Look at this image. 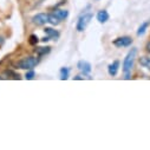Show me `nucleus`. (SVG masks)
<instances>
[{
    "mask_svg": "<svg viewBox=\"0 0 150 150\" xmlns=\"http://www.w3.org/2000/svg\"><path fill=\"white\" fill-rule=\"evenodd\" d=\"M38 63H39L38 57H26V58H23V59L18 60L14 64V66L18 67V69H21V70H31L34 66L38 65Z\"/></svg>",
    "mask_w": 150,
    "mask_h": 150,
    "instance_id": "obj_2",
    "label": "nucleus"
},
{
    "mask_svg": "<svg viewBox=\"0 0 150 150\" xmlns=\"http://www.w3.org/2000/svg\"><path fill=\"white\" fill-rule=\"evenodd\" d=\"M5 74L6 76H8L10 78H12V79H20V76H19V73H17V72H14V71H12V70H6L5 71Z\"/></svg>",
    "mask_w": 150,
    "mask_h": 150,
    "instance_id": "obj_16",
    "label": "nucleus"
},
{
    "mask_svg": "<svg viewBox=\"0 0 150 150\" xmlns=\"http://www.w3.org/2000/svg\"><path fill=\"white\" fill-rule=\"evenodd\" d=\"M50 51H51V47H49V46H46V47H37L35 49V52H37V54H38L39 57L50 53Z\"/></svg>",
    "mask_w": 150,
    "mask_h": 150,
    "instance_id": "obj_13",
    "label": "nucleus"
},
{
    "mask_svg": "<svg viewBox=\"0 0 150 150\" xmlns=\"http://www.w3.org/2000/svg\"><path fill=\"white\" fill-rule=\"evenodd\" d=\"M136 54H137V49H131L128 54L125 56L124 60H123V73H124V79H130L131 78V71L135 64V59H136Z\"/></svg>",
    "mask_w": 150,
    "mask_h": 150,
    "instance_id": "obj_1",
    "label": "nucleus"
},
{
    "mask_svg": "<svg viewBox=\"0 0 150 150\" xmlns=\"http://www.w3.org/2000/svg\"><path fill=\"white\" fill-rule=\"evenodd\" d=\"M96 18H97V20H98L100 24H104V23H106V21L109 20L110 16H109L108 11H105V10H100V11H98Z\"/></svg>",
    "mask_w": 150,
    "mask_h": 150,
    "instance_id": "obj_9",
    "label": "nucleus"
},
{
    "mask_svg": "<svg viewBox=\"0 0 150 150\" xmlns=\"http://www.w3.org/2000/svg\"><path fill=\"white\" fill-rule=\"evenodd\" d=\"M28 43L31 44V45H37L39 43V38L37 37L35 34H31L30 35V38H28Z\"/></svg>",
    "mask_w": 150,
    "mask_h": 150,
    "instance_id": "obj_18",
    "label": "nucleus"
},
{
    "mask_svg": "<svg viewBox=\"0 0 150 150\" xmlns=\"http://www.w3.org/2000/svg\"><path fill=\"white\" fill-rule=\"evenodd\" d=\"M92 18H93V14H92L91 12L82 14V16L78 18V20H77L76 30H77L78 32H83V31H85V30H86V27H88V25L90 24V21H91V19H92Z\"/></svg>",
    "mask_w": 150,
    "mask_h": 150,
    "instance_id": "obj_3",
    "label": "nucleus"
},
{
    "mask_svg": "<svg viewBox=\"0 0 150 150\" xmlns=\"http://www.w3.org/2000/svg\"><path fill=\"white\" fill-rule=\"evenodd\" d=\"M34 77H35V72L33 71V69L27 70V72H26V74H25V79L32 81V79H34Z\"/></svg>",
    "mask_w": 150,
    "mask_h": 150,
    "instance_id": "obj_17",
    "label": "nucleus"
},
{
    "mask_svg": "<svg viewBox=\"0 0 150 150\" xmlns=\"http://www.w3.org/2000/svg\"><path fill=\"white\" fill-rule=\"evenodd\" d=\"M3 43H4V38H3V37H1V35H0V45H1Z\"/></svg>",
    "mask_w": 150,
    "mask_h": 150,
    "instance_id": "obj_22",
    "label": "nucleus"
},
{
    "mask_svg": "<svg viewBox=\"0 0 150 150\" xmlns=\"http://www.w3.org/2000/svg\"><path fill=\"white\" fill-rule=\"evenodd\" d=\"M84 79V77H82V76H76V77H73V81H83Z\"/></svg>",
    "mask_w": 150,
    "mask_h": 150,
    "instance_id": "obj_19",
    "label": "nucleus"
},
{
    "mask_svg": "<svg viewBox=\"0 0 150 150\" xmlns=\"http://www.w3.org/2000/svg\"><path fill=\"white\" fill-rule=\"evenodd\" d=\"M50 40V38H49V37L46 35V37H44V38L42 39V42H44V43H46V42H49Z\"/></svg>",
    "mask_w": 150,
    "mask_h": 150,
    "instance_id": "obj_20",
    "label": "nucleus"
},
{
    "mask_svg": "<svg viewBox=\"0 0 150 150\" xmlns=\"http://www.w3.org/2000/svg\"><path fill=\"white\" fill-rule=\"evenodd\" d=\"M146 51H148V52L150 53V42H149V43L146 44Z\"/></svg>",
    "mask_w": 150,
    "mask_h": 150,
    "instance_id": "obj_21",
    "label": "nucleus"
},
{
    "mask_svg": "<svg viewBox=\"0 0 150 150\" xmlns=\"http://www.w3.org/2000/svg\"><path fill=\"white\" fill-rule=\"evenodd\" d=\"M149 26H150V20H146V21L142 23L141 26H139L138 30H137V35H143V34L146 32V30H148Z\"/></svg>",
    "mask_w": 150,
    "mask_h": 150,
    "instance_id": "obj_12",
    "label": "nucleus"
},
{
    "mask_svg": "<svg viewBox=\"0 0 150 150\" xmlns=\"http://www.w3.org/2000/svg\"><path fill=\"white\" fill-rule=\"evenodd\" d=\"M59 23H60V20H59L53 13H49V24L56 26V25H58Z\"/></svg>",
    "mask_w": 150,
    "mask_h": 150,
    "instance_id": "obj_15",
    "label": "nucleus"
},
{
    "mask_svg": "<svg viewBox=\"0 0 150 150\" xmlns=\"http://www.w3.org/2000/svg\"><path fill=\"white\" fill-rule=\"evenodd\" d=\"M118 70H120V60H114L111 64H109V66H108V73L110 74L111 77L117 76Z\"/></svg>",
    "mask_w": 150,
    "mask_h": 150,
    "instance_id": "obj_7",
    "label": "nucleus"
},
{
    "mask_svg": "<svg viewBox=\"0 0 150 150\" xmlns=\"http://www.w3.org/2000/svg\"><path fill=\"white\" fill-rule=\"evenodd\" d=\"M116 47H128L132 44V38L129 35H123V37H118L114 42H112Z\"/></svg>",
    "mask_w": 150,
    "mask_h": 150,
    "instance_id": "obj_4",
    "label": "nucleus"
},
{
    "mask_svg": "<svg viewBox=\"0 0 150 150\" xmlns=\"http://www.w3.org/2000/svg\"><path fill=\"white\" fill-rule=\"evenodd\" d=\"M70 76V69L69 67H62L60 69V79L62 81H66Z\"/></svg>",
    "mask_w": 150,
    "mask_h": 150,
    "instance_id": "obj_14",
    "label": "nucleus"
},
{
    "mask_svg": "<svg viewBox=\"0 0 150 150\" xmlns=\"http://www.w3.org/2000/svg\"><path fill=\"white\" fill-rule=\"evenodd\" d=\"M77 69L84 74V76H89L90 72H91V70H92V66H91V64H90L89 62H86V60H79V62L77 63Z\"/></svg>",
    "mask_w": 150,
    "mask_h": 150,
    "instance_id": "obj_6",
    "label": "nucleus"
},
{
    "mask_svg": "<svg viewBox=\"0 0 150 150\" xmlns=\"http://www.w3.org/2000/svg\"><path fill=\"white\" fill-rule=\"evenodd\" d=\"M138 63H139L141 66H143V67H145L146 70L150 71V57L143 56V57H141V58L138 59Z\"/></svg>",
    "mask_w": 150,
    "mask_h": 150,
    "instance_id": "obj_11",
    "label": "nucleus"
},
{
    "mask_svg": "<svg viewBox=\"0 0 150 150\" xmlns=\"http://www.w3.org/2000/svg\"><path fill=\"white\" fill-rule=\"evenodd\" d=\"M32 23L37 26H43L49 23V13H37L32 17Z\"/></svg>",
    "mask_w": 150,
    "mask_h": 150,
    "instance_id": "obj_5",
    "label": "nucleus"
},
{
    "mask_svg": "<svg viewBox=\"0 0 150 150\" xmlns=\"http://www.w3.org/2000/svg\"><path fill=\"white\" fill-rule=\"evenodd\" d=\"M44 32H45V34L49 37L50 39H52V40H57L58 38H59V32L57 31V30H53L52 27H46L45 30H44Z\"/></svg>",
    "mask_w": 150,
    "mask_h": 150,
    "instance_id": "obj_8",
    "label": "nucleus"
},
{
    "mask_svg": "<svg viewBox=\"0 0 150 150\" xmlns=\"http://www.w3.org/2000/svg\"><path fill=\"white\" fill-rule=\"evenodd\" d=\"M53 14L62 21V20H65V19L69 17V11H67V10H63V8H57V10L53 12Z\"/></svg>",
    "mask_w": 150,
    "mask_h": 150,
    "instance_id": "obj_10",
    "label": "nucleus"
}]
</instances>
